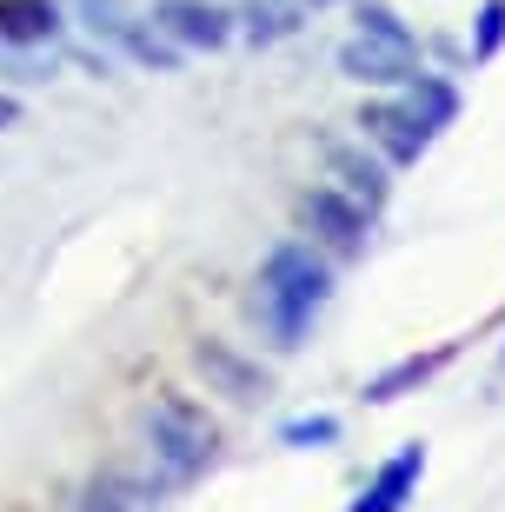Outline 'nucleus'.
<instances>
[{"instance_id":"nucleus-10","label":"nucleus","mask_w":505,"mask_h":512,"mask_svg":"<svg viewBox=\"0 0 505 512\" xmlns=\"http://www.w3.org/2000/svg\"><path fill=\"white\" fill-rule=\"evenodd\" d=\"M419 473H426V446H406V453H393L386 466H379L373 486L353 499V512H406V499H412V486H419Z\"/></svg>"},{"instance_id":"nucleus-15","label":"nucleus","mask_w":505,"mask_h":512,"mask_svg":"<svg viewBox=\"0 0 505 512\" xmlns=\"http://www.w3.org/2000/svg\"><path fill=\"white\" fill-rule=\"evenodd\" d=\"M80 512H147V486L127 473H100L80 499Z\"/></svg>"},{"instance_id":"nucleus-16","label":"nucleus","mask_w":505,"mask_h":512,"mask_svg":"<svg viewBox=\"0 0 505 512\" xmlns=\"http://www.w3.org/2000/svg\"><path fill=\"white\" fill-rule=\"evenodd\" d=\"M499 47H505V0H486L479 27H472V60H492Z\"/></svg>"},{"instance_id":"nucleus-9","label":"nucleus","mask_w":505,"mask_h":512,"mask_svg":"<svg viewBox=\"0 0 505 512\" xmlns=\"http://www.w3.org/2000/svg\"><path fill=\"white\" fill-rule=\"evenodd\" d=\"M326 173L339 180V193H346L353 207H366V213L386 207V167H379L373 153H359V147H346V140H333V147H326Z\"/></svg>"},{"instance_id":"nucleus-7","label":"nucleus","mask_w":505,"mask_h":512,"mask_svg":"<svg viewBox=\"0 0 505 512\" xmlns=\"http://www.w3.org/2000/svg\"><path fill=\"white\" fill-rule=\"evenodd\" d=\"M359 133H366V140H373V147L386 153L393 167H412V160L432 147V133L419 127V120H412L399 100H373V107L359 114Z\"/></svg>"},{"instance_id":"nucleus-3","label":"nucleus","mask_w":505,"mask_h":512,"mask_svg":"<svg viewBox=\"0 0 505 512\" xmlns=\"http://www.w3.org/2000/svg\"><path fill=\"white\" fill-rule=\"evenodd\" d=\"M339 74L366 80V87H406L412 74H426V60L393 7H359V34L339 47Z\"/></svg>"},{"instance_id":"nucleus-11","label":"nucleus","mask_w":505,"mask_h":512,"mask_svg":"<svg viewBox=\"0 0 505 512\" xmlns=\"http://www.w3.org/2000/svg\"><path fill=\"white\" fill-rule=\"evenodd\" d=\"M60 34L54 0H0V47H47Z\"/></svg>"},{"instance_id":"nucleus-12","label":"nucleus","mask_w":505,"mask_h":512,"mask_svg":"<svg viewBox=\"0 0 505 512\" xmlns=\"http://www.w3.org/2000/svg\"><path fill=\"white\" fill-rule=\"evenodd\" d=\"M452 353H459V340H446V346H432V353H412V360L386 366V373H379V380L366 386V399H373V406H386V399H399L406 386H426L432 373H439V366L452 360Z\"/></svg>"},{"instance_id":"nucleus-1","label":"nucleus","mask_w":505,"mask_h":512,"mask_svg":"<svg viewBox=\"0 0 505 512\" xmlns=\"http://www.w3.org/2000/svg\"><path fill=\"white\" fill-rule=\"evenodd\" d=\"M319 306H326V266L306 247H293V240L266 253L260 286H253V313H260V326L273 333V346H300Z\"/></svg>"},{"instance_id":"nucleus-6","label":"nucleus","mask_w":505,"mask_h":512,"mask_svg":"<svg viewBox=\"0 0 505 512\" xmlns=\"http://www.w3.org/2000/svg\"><path fill=\"white\" fill-rule=\"evenodd\" d=\"M300 220H306V227H313L333 253H359V247H366V207H353L339 187L300 193Z\"/></svg>"},{"instance_id":"nucleus-18","label":"nucleus","mask_w":505,"mask_h":512,"mask_svg":"<svg viewBox=\"0 0 505 512\" xmlns=\"http://www.w3.org/2000/svg\"><path fill=\"white\" fill-rule=\"evenodd\" d=\"M7 127H20V100L14 94H0V133H7Z\"/></svg>"},{"instance_id":"nucleus-2","label":"nucleus","mask_w":505,"mask_h":512,"mask_svg":"<svg viewBox=\"0 0 505 512\" xmlns=\"http://www.w3.org/2000/svg\"><path fill=\"white\" fill-rule=\"evenodd\" d=\"M213 446H220V433H213V419H206L193 399L167 393V399L147 406L153 486H187V479H200L206 466H213Z\"/></svg>"},{"instance_id":"nucleus-13","label":"nucleus","mask_w":505,"mask_h":512,"mask_svg":"<svg viewBox=\"0 0 505 512\" xmlns=\"http://www.w3.org/2000/svg\"><path fill=\"white\" fill-rule=\"evenodd\" d=\"M399 107H406L426 133H439V127H452V114H459V94H452L446 80H432V74H412L406 94H399Z\"/></svg>"},{"instance_id":"nucleus-17","label":"nucleus","mask_w":505,"mask_h":512,"mask_svg":"<svg viewBox=\"0 0 505 512\" xmlns=\"http://www.w3.org/2000/svg\"><path fill=\"white\" fill-rule=\"evenodd\" d=\"M280 439H286V446H333V439H339V419H326V413H319V419H293Z\"/></svg>"},{"instance_id":"nucleus-5","label":"nucleus","mask_w":505,"mask_h":512,"mask_svg":"<svg viewBox=\"0 0 505 512\" xmlns=\"http://www.w3.org/2000/svg\"><path fill=\"white\" fill-rule=\"evenodd\" d=\"M147 20L167 40L200 47V54H213V47H226V40H233V14H226V7H213V0H153Z\"/></svg>"},{"instance_id":"nucleus-8","label":"nucleus","mask_w":505,"mask_h":512,"mask_svg":"<svg viewBox=\"0 0 505 512\" xmlns=\"http://www.w3.org/2000/svg\"><path fill=\"white\" fill-rule=\"evenodd\" d=\"M193 366L206 373V386L213 393H226V399H240V406H260L266 393H273V380H266L260 366H246L233 346H220V340H200L193 346Z\"/></svg>"},{"instance_id":"nucleus-4","label":"nucleus","mask_w":505,"mask_h":512,"mask_svg":"<svg viewBox=\"0 0 505 512\" xmlns=\"http://www.w3.org/2000/svg\"><path fill=\"white\" fill-rule=\"evenodd\" d=\"M80 14H87V27H94V34H107L113 47H127L133 60H147V67H160V74L173 67V47H167V34H160L153 20L127 14L120 0H80Z\"/></svg>"},{"instance_id":"nucleus-14","label":"nucleus","mask_w":505,"mask_h":512,"mask_svg":"<svg viewBox=\"0 0 505 512\" xmlns=\"http://www.w3.org/2000/svg\"><path fill=\"white\" fill-rule=\"evenodd\" d=\"M306 20H313V0H246V34L260 40V47L300 34Z\"/></svg>"}]
</instances>
